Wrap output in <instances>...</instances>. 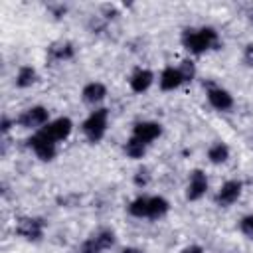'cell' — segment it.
Wrapping results in <instances>:
<instances>
[{
    "instance_id": "8992f818",
    "label": "cell",
    "mask_w": 253,
    "mask_h": 253,
    "mask_svg": "<svg viewBox=\"0 0 253 253\" xmlns=\"http://www.w3.org/2000/svg\"><path fill=\"white\" fill-rule=\"evenodd\" d=\"M49 140H53L55 144L57 142H61V140H65L69 134H71V130H73V121L69 119V117H57V119H53V121H49L43 128H40Z\"/></svg>"
},
{
    "instance_id": "52a82bcc",
    "label": "cell",
    "mask_w": 253,
    "mask_h": 253,
    "mask_svg": "<svg viewBox=\"0 0 253 253\" xmlns=\"http://www.w3.org/2000/svg\"><path fill=\"white\" fill-rule=\"evenodd\" d=\"M208 192V176L204 174V170H194L188 178V186H186V198L190 202H198L206 196Z\"/></svg>"
},
{
    "instance_id": "cb8c5ba5",
    "label": "cell",
    "mask_w": 253,
    "mask_h": 253,
    "mask_svg": "<svg viewBox=\"0 0 253 253\" xmlns=\"http://www.w3.org/2000/svg\"><path fill=\"white\" fill-rule=\"evenodd\" d=\"M81 253H103V249L99 247V243L95 241V237L91 235L89 239H85L81 243Z\"/></svg>"
},
{
    "instance_id": "ffe728a7",
    "label": "cell",
    "mask_w": 253,
    "mask_h": 253,
    "mask_svg": "<svg viewBox=\"0 0 253 253\" xmlns=\"http://www.w3.org/2000/svg\"><path fill=\"white\" fill-rule=\"evenodd\" d=\"M93 237H95V241L99 243V247H101L103 251L111 249V247L115 245V241H117V237H115V231H113V229H99Z\"/></svg>"
},
{
    "instance_id": "83f0119b",
    "label": "cell",
    "mask_w": 253,
    "mask_h": 253,
    "mask_svg": "<svg viewBox=\"0 0 253 253\" xmlns=\"http://www.w3.org/2000/svg\"><path fill=\"white\" fill-rule=\"evenodd\" d=\"M121 253H144L142 249H138V247H125Z\"/></svg>"
},
{
    "instance_id": "9a60e30c",
    "label": "cell",
    "mask_w": 253,
    "mask_h": 253,
    "mask_svg": "<svg viewBox=\"0 0 253 253\" xmlns=\"http://www.w3.org/2000/svg\"><path fill=\"white\" fill-rule=\"evenodd\" d=\"M170 202L162 196H148V217L146 219H160L168 213Z\"/></svg>"
},
{
    "instance_id": "603a6c76",
    "label": "cell",
    "mask_w": 253,
    "mask_h": 253,
    "mask_svg": "<svg viewBox=\"0 0 253 253\" xmlns=\"http://www.w3.org/2000/svg\"><path fill=\"white\" fill-rule=\"evenodd\" d=\"M239 231L247 237H253V213H247L239 219Z\"/></svg>"
},
{
    "instance_id": "ac0fdd59",
    "label": "cell",
    "mask_w": 253,
    "mask_h": 253,
    "mask_svg": "<svg viewBox=\"0 0 253 253\" xmlns=\"http://www.w3.org/2000/svg\"><path fill=\"white\" fill-rule=\"evenodd\" d=\"M125 154L132 160H140L144 154H146V144L142 140H138L136 136H130L126 142H125Z\"/></svg>"
},
{
    "instance_id": "44dd1931",
    "label": "cell",
    "mask_w": 253,
    "mask_h": 253,
    "mask_svg": "<svg viewBox=\"0 0 253 253\" xmlns=\"http://www.w3.org/2000/svg\"><path fill=\"white\" fill-rule=\"evenodd\" d=\"M178 69H180V73H182V77H184V83L194 81V77H196V65H194L192 59H184V61L178 65Z\"/></svg>"
},
{
    "instance_id": "d4e9b609",
    "label": "cell",
    "mask_w": 253,
    "mask_h": 253,
    "mask_svg": "<svg viewBox=\"0 0 253 253\" xmlns=\"http://www.w3.org/2000/svg\"><path fill=\"white\" fill-rule=\"evenodd\" d=\"M12 125H16V119L12 121L10 117H2V121H0V130H2V134H8V130L12 128Z\"/></svg>"
},
{
    "instance_id": "7c38bea8",
    "label": "cell",
    "mask_w": 253,
    "mask_h": 253,
    "mask_svg": "<svg viewBox=\"0 0 253 253\" xmlns=\"http://www.w3.org/2000/svg\"><path fill=\"white\" fill-rule=\"evenodd\" d=\"M154 83V73L146 67H138L134 69V73L128 77V85L134 93H144L150 89V85Z\"/></svg>"
},
{
    "instance_id": "7402d4cb",
    "label": "cell",
    "mask_w": 253,
    "mask_h": 253,
    "mask_svg": "<svg viewBox=\"0 0 253 253\" xmlns=\"http://www.w3.org/2000/svg\"><path fill=\"white\" fill-rule=\"evenodd\" d=\"M132 182L138 188H146L148 182H150V170L148 168H138L136 174H134V178H132Z\"/></svg>"
},
{
    "instance_id": "2e32d148",
    "label": "cell",
    "mask_w": 253,
    "mask_h": 253,
    "mask_svg": "<svg viewBox=\"0 0 253 253\" xmlns=\"http://www.w3.org/2000/svg\"><path fill=\"white\" fill-rule=\"evenodd\" d=\"M208 160L211 164H223V162H227L229 160V146L225 142H221V140L211 142L210 148H208Z\"/></svg>"
},
{
    "instance_id": "e0dca14e",
    "label": "cell",
    "mask_w": 253,
    "mask_h": 253,
    "mask_svg": "<svg viewBox=\"0 0 253 253\" xmlns=\"http://www.w3.org/2000/svg\"><path fill=\"white\" fill-rule=\"evenodd\" d=\"M36 81H38V71H36L32 65H22V67L18 69V73H16V79H14L16 87H20V89H28V87H32Z\"/></svg>"
},
{
    "instance_id": "d6986e66",
    "label": "cell",
    "mask_w": 253,
    "mask_h": 253,
    "mask_svg": "<svg viewBox=\"0 0 253 253\" xmlns=\"http://www.w3.org/2000/svg\"><path fill=\"white\" fill-rule=\"evenodd\" d=\"M126 211L132 215V217H148V196H138L134 198L128 206H126Z\"/></svg>"
},
{
    "instance_id": "8fae6325",
    "label": "cell",
    "mask_w": 253,
    "mask_h": 253,
    "mask_svg": "<svg viewBox=\"0 0 253 253\" xmlns=\"http://www.w3.org/2000/svg\"><path fill=\"white\" fill-rule=\"evenodd\" d=\"M158 85H160L162 91H176L178 87L184 85V77H182V73H180L178 67L168 65V67L162 69V73L158 77Z\"/></svg>"
},
{
    "instance_id": "5bb4252c",
    "label": "cell",
    "mask_w": 253,
    "mask_h": 253,
    "mask_svg": "<svg viewBox=\"0 0 253 253\" xmlns=\"http://www.w3.org/2000/svg\"><path fill=\"white\" fill-rule=\"evenodd\" d=\"M105 97H107V87H105L103 83H99V81L87 83V85L83 87V91H81V99H83L87 105H93V107H97Z\"/></svg>"
},
{
    "instance_id": "484cf974",
    "label": "cell",
    "mask_w": 253,
    "mask_h": 253,
    "mask_svg": "<svg viewBox=\"0 0 253 253\" xmlns=\"http://www.w3.org/2000/svg\"><path fill=\"white\" fill-rule=\"evenodd\" d=\"M243 61L249 67H253V43H247L245 45V49H243Z\"/></svg>"
},
{
    "instance_id": "5b68a950",
    "label": "cell",
    "mask_w": 253,
    "mask_h": 253,
    "mask_svg": "<svg viewBox=\"0 0 253 253\" xmlns=\"http://www.w3.org/2000/svg\"><path fill=\"white\" fill-rule=\"evenodd\" d=\"M28 146H30V148L34 150V154H36L40 160H43V162L53 160L55 154H57V144H55L53 140H49L42 130H36V132L28 138Z\"/></svg>"
},
{
    "instance_id": "ba28073f",
    "label": "cell",
    "mask_w": 253,
    "mask_h": 253,
    "mask_svg": "<svg viewBox=\"0 0 253 253\" xmlns=\"http://www.w3.org/2000/svg\"><path fill=\"white\" fill-rule=\"evenodd\" d=\"M241 192H243V184H241L239 180H227V182H223L221 188L217 190V194H215V204L221 206V208H227V206H231V204H235V202L239 200Z\"/></svg>"
},
{
    "instance_id": "4fadbf2b",
    "label": "cell",
    "mask_w": 253,
    "mask_h": 253,
    "mask_svg": "<svg viewBox=\"0 0 253 253\" xmlns=\"http://www.w3.org/2000/svg\"><path fill=\"white\" fill-rule=\"evenodd\" d=\"M75 55V47L71 42H57L47 47V61H69Z\"/></svg>"
},
{
    "instance_id": "277c9868",
    "label": "cell",
    "mask_w": 253,
    "mask_h": 253,
    "mask_svg": "<svg viewBox=\"0 0 253 253\" xmlns=\"http://www.w3.org/2000/svg\"><path fill=\"white\" fill-rule=\"evenodd\" d=\"M16 235L28 239V241H40L43 237V231H45V221L42 217H20L16 221V227H14Z\"/></svg>"
},
{
    "instance_id": "9c48e42d",
    "label": "cell",
    "mask_w": 253,
    "mask_h": 253,
    "mask_svg": "<svg viewBox=\"0 0 253 253\" xmlns=\"http://www.w3.org/2000/svg\"><path fill=\"white\" fill-rule=\"evenodd\" d=\"M160 134H162V126L156 121H140V123H136L132 126V136H136L138 140H142L146 146L152 144Z\"/></svg>"
},
{
    "instance_id": "6da1fadb",
    "label": "cell",
    "mask_w": 253,
    "mask_h": 253,
    "mask_svg": "<svg viewBox=\"0 0 253 253\" xmlns=\"http://www.w3.org/2000/svg\"><path fill=\"white\" fill-rule=\"evenodd\" d=\"M182 40V45L194 53V55H200L204 51H210V49H219V36L213 28L210 26H202V28H186L180 36Z\"/></svg>"
},
{
    "instance_id": "3957f363",
    "label": "cell",
    "mask_w": 253,
    "mask_h": 253,
    "mask_svg": "<svg viewBox=\"0 0 253 253\" xmlns=\"http://www.w3.org/2000/svg\"><path fill=\"white\" fill-rule=\"evenodd\" d=\"M16 123L22 126V128H43L47 123H49V111L42 105H34L26 111H22L18 117H16Z\"/></svg>"
},
{
    "instance_id": "7a4b0ae2",
    "label": "cell",
    "mask_w": 253,
    "mask_h": 253,
    "mask_svg": "<svg viewBox=\"0 0 253 253\" xmlns=\"http://www.w3.org/2000/svg\"><path fill=\"white\" fill-rule=\"evenodd\" d=\"M107 125H109V111L105 107H99V109L91 111V115L83 121L81 130L89 142L97 144L103 140V136L107 132Z\"/></svg>"
},
{
    "instance_id": "30bf717a",
    "label": "cell",
    "mask_w": 253,
    "mask_h": 253,
    "mask_svg": "<svg viewBox=\"0 0 253 253\" xmlns=\"http://www.w3.org/2000/svg\"><path fill=\"white\" fill-rule=\"evenodd\" d=\"M206 95H208V103H210L213 109H217V111H229V109L233 107V97H231V93H229L227 89H223V87L208 85Z\"/></svg>"
},
{
    "instance_id": "4316f807",
    "label": "cell",
    "mask_w": 253,
    "mask_h": 253,
    "mask_svg": "<svg viewBox=\"0 0 253 253\" xmlns=\"http://www.w3.org/2000/svg\"><path fill=\"white\" fill-rule=\"evenodd\" d=\"M182 253H204V249H202L200 245H190V247H186Z\"/></svg>"
}]
</instances>
